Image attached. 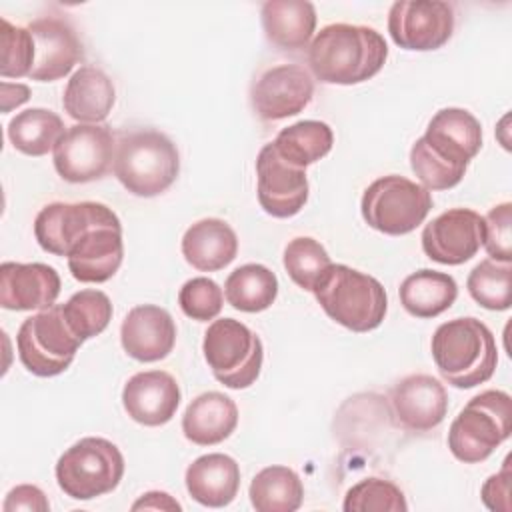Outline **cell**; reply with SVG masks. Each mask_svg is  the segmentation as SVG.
Masks as SVG:
<instances>
[{"instance_id":"cell-1","label":"cell","mask_w":512,"mask_h":512,"mask_svg":"<svg viewBox=\"0 0 512 512\" xmlns=\"http://www.w3.org/2000/svg\"><path fill=\"white\" fill-rule=\"evenodd\" d=\"M482 148V126L464 108L438 110L410 148V168L426 190H450Z\"/></svg>"},{"instance_id":"cell-2","label":"cell","mask_w":512,"mask_h":512,"mask_svg":"<svg viewBox=\"0 0 512 512\" xmlns=\"http://www.w3.org/2000/svg\"><path fill=\"white\" fill-rule=\"evenodd\" d=\"M386 58L388 46L378 30L346 22L320 28L308 48L310 70L324 84L366 82L382 70Z\"/></svg>"},{"instance_id":"cell-3","label":"cell","mask_w":512,"mask_h":512,"mask_svg":"<svg viewBox=\"0 0 512 512\" xmlns=\"http://www.w3.org/2000/svg\"><path fill=\"white\" fill-rule=\"evenodd\" d=\"M440 376L454 388H474L492 378L498 348L492 330L474 316L440 324L430 340Z\"/></svg>"},{"instance_id":"cell-4","label":"cell","mask_w":512,"mask_h":512,"mask_svg":"<svg viewBox=\"0 0 512 512\" xmlns=\"http://www.w3.org/2000/svg\"><path fill=\"white\" fill-rule=\"evenodd\" d=\"M312 292L326 316L352 332L378 328L388 310L384 286L346 264H330Z\"/></svg>"},{"instance_id":"cell-5","label":"cell","mask_w":512,"mask_h":512,"mask_svg":"<svg viewBox=\"0 0 512 512\" xmlns=\"http://www.w3.org/2000/svg\"><path fill=\"white\" fill-rule=\"evenodd\" d=\"M112 168L130 194L152 198L166 192L178 178L180 154L166 134L140 128L120 136Z\"/></svg>"},{"instance_id":"cell-6","label":"cell","mask_w":512,"mask_h":512,"mask_svg":"<svg viewBox=\"0 0 512 512\" xmlns=\"http://www.w3.org/2000/svg\"><path fill=\"white\" fill-rule=\"evenodd\" d=\"M512 434V398L504 390H484L470 398L452 420L448 448L464 464L484 462Z\"/></svg>"},{"instance_id":"cell-7","label":"cell","mask_w":512,"mask_h":512,"mask_svg":"<svg viewBox=\"0 0 512 512\" xmlns=\"http://www.w3.org/2000/svg\"><path fill=\"white\" fill-rule=\"evenodd\" d=\"M54 474L66 496L92 500L116 490L124 476V456L112 440L86 436L58 458Z\"/></svg>"},{"instance_id":"cell-8","label":"cell","mask_w":512,"mask_h":512,"mask_svg":"<svg viewBox=\"0 0 512 512\" xmlns=\"http://www.w3.org/2000/svg\"><path fill=\"white\" fill-rule=\"evenodd\" d=\"M202 352L214 378L226 388H248L260 376L264 360L262 340L240 320H214L204 332Z\"/></svg>"},{"instance_id":"cell-9","label":"cell","mask_w":512,"mask_h":512,"mask_svg":"<svg viewBox=\"0 0 512 512\" xmlns=\"http://www.w3.org/2000/svg\"><path fill=\"white\" fill-rule=\"evenodd\" d=\"M430 208V190L398 174L376 178L360 202L364 222L388 236L410 234L426 220Z\"/></svg>"},{"instance_id":"cell-10","label":"cell","mask_w":512,"mask_h":512,"mask_svg":"<svg viewBox=\"0 0 512 512\" xmlns=\"http://www.w3.org/2000/svg\"><path fill=\"white\" fill-rule=\"evenodd\" d=\"M80 344L82 340L66 324L60 304L28 316L16 334L22 366L40 378L62 374L72 364Z\"/></svg>"},{"instance_id":"cell-11","label":"cell","mask_w":512,"mask_h":512,"mask_svg":"<svg viewBox=\"0 0 512 512\" xmlns=\"http://www.w3.org/2000/svg\"><path fill=\"white\" fill-rule=\"evenodd\" d=\"M116 140L106 124H74L52 150L58 176L70 184H86L106 176L114 164Z\"/></svg>"},{"instance_id":"cell-12","label":"cell","mask_w":512,"mask_h":512,"mask_svg":"<svg viewBox=\"0 0 512 512\" xmlns=\"http://www.w3.org/2000/svg\"><path fill=\"white\" fill-rule=\"evenodd\" d=\"M388 32L404 50H436L454 32V8L442 0H398L388 12Z\"/></svg>"},{"instance_id":"cell-13","label":"cell","mask_w":512,"mask_h":512,"mask_svg":"<svg viewBox=\"0 0 512 512\" xmlns=\"http://www.w3.org/2000/svg\"><path fill=\"white\" fill-rule=\"evenodd\" d=\"M420 240L430 260L460 266L476 256L484 242V216L470 208H450L424 226Z\"/></svg>"},{"instance_id":"cell-14","label":"cell","mask_w":512,"mask_h":512,"mask_svg":"<svg viewBox=\"0 0 512 512\" xmlns=\"http://www.w3.org/2000/svg\"><path fill=\"white\" fill-rule=\"evenodd\" d=\"M308 176L264 144L256 156V196L262 210L274 218H292L308 202Z\"/></svg>"},{"instance_id":"cell-15","label":"cell","mask_w":512,"mask_h":512,"mask_svg":"<svg viewBox=\"0 0 512 512\" xmlns=\"http://www.w3.org/2000/svg\"><path fill=\"white\" fill-rule=\"evenodd\" d=\"M314 96V82L298 64H278L264 70L252 84L250 102L258 118L284 120L302 112Z\"/></svg>"},{"instance_id":"cell-16","label":"cell","mask_w":512,"mask_h":512,"mask_svg":"<svg viewBox=\"0 0 512 512\" xmlns=\"http://www.w3.org/2000/svg\"><path fill=\"white\" fill-rule=\"evenodd\" d=\"M116 218V212L102 202H52L36 214L34 236L42 250L68 256L86 230Z\"/></svg>"},{"instance_id":"cell-17","label":"cell","mask_w":512,"mask_h":512,"mask_svg":"<svg viewBox=\"0 0 512 512\" xmlns=\"http://www.w3.org/2000/svg\"><path fill=\"white\" fill-rule=\"evenodd\" d=\"M34 38L36 58L28 78L54 82L70 74L84 58V46L72 24L58 16H40L26 26Z\"/></svg>"},{"instance_id":"cell-18","label":"cell","mask_w":512,"mask_h":512,"mask_svg":"<svg viewBox=\"0 0 512 512\" xmlns=\"http://www.w3.org/2000/svg\"><path fill=\"white\" fill-rule=\"evenodd\" d=\"M124 258L120 218L100 222L86 230L70 248L66 260L70 274L84 284H102L110 280Z\"/></svg>"},{"instance_id":"cell-19","label":"cell","mask_w":512,"mask_h":512,"mask_svg":"<svg viewBox=\"0 0 512 512\" xmlns=\"http://www.w3.org/2000/svg\"><path fill=\"white\" fill-rule=\"evenodd\" d=\"M390 404L398 424L410 432H430L448 412V392L430 374H410L390 390Z\"/></svg>"},{"instance_id":"cell-20","label":"cell","mask_w":512,"mask_h":512,"mask_svg":"<svg viewBox=\"0 0 512 512\" xmlns=\"http://www.w3.org/2000/svg\"><path fill=\"white\" fill-rule=\"evenodd\" d=\"M58 272L42 262H2L0 306L6 310H46L60 294Z\"/></svg>"},{"instance_id":"cell-21","label":"cell","mask_w":512,"mask_h":512,"mask_svg":"<svg viewBox=\"0 0 512 512\" xmlns=\"http://www.w3.org/2000/svg\"><path fill=\"white\" fill-rule=\"evenodd\" d=\"M124 352L138 362H158L176 344V324L170 312L156 304H140L128 310L120 326Z\"/></svg>"},{"instance_id":"cell-22","label":"cell","mask_w":512,"mask_h":512,"mask_svg":"<svg viewBox=\"0 0 512 512\" xmlns=\"http://www.w3.org/2000/svg\"><path fill=\"white\" fill-rule=\"evenodd\" d=\"M180 404V386L164 370H146L128 378L122 388L126 414L142 426H162L170 422Z\"/></svg>"},{"instance_id":"cell-23","label":"cell","mask_w":512,"mask_h":512,"mask_svg":"<svg viewBox=\"0 0 512 512\" xmlns=\"http://www.w3.org/2000/svg\"><path fill=\"white\" fill-rule=\"evenodd\" d=\"M186 490L202 506L224 508L228 506L240 488L238 462L222 452L198 456L184 474Z\"/></svg>"},{"instance_id":"cell-24","label":"cell","mask_w":512,"mask_h":512,"mask_svg":"<svg viewBox=\"0 0 512 512\" xmlns=\"http://www.w3.org/2000/svg\"><path fill=\"white\" fill-rule=\"evenodd\" d=\"M116 102L110 76L98 66H80L68 80L62 96L64 112L80 124H102Z\"/></svg>"},{"instance_id":"cell-25","label":"cell","mask_w":512,"mask_h":512,"mask_svg":"<svg viewBox=\"0 0 512 512\" xmlns=\"http://www.w3.org/2000/svg\"><path fill=\"white\" fill-rule=\"evenodd\" d=\"M238 254V236L222 218H202L182 236L184 260L200 272H216Z\"/></svg>"},{"instance_id":"cell-26","label":"cell","mask_w":512,"mask_h":512,"mask_svg":"<svg viewBox=\"0 0 512 512\" xmlns=\"http://www.w3.org/2000/svg\"><path fill=\"white\" fill-rule=\"evenodd\" d=\"M238 426L236 402L216 390L196 396L184 410L182 432L186 440L198 446L224 442Z\"/></svg>"},{"instance_id":"cell-27","label":"cell","mask_w":512,"mask_h":512,"mask_svg":"<svg viewBox=\"0 0 512 512\" xmlns=\"http://www.w3.org/2000/svg\"><path fill=\"white\" fill-rule=\"evenodd\" d=\"M260 18L268 42L282 50L304 48L316 28V8L306 0H268Z\"/></svg>"},{"instance_id":"cell-28","label":"cell","mask_w":512,"mask_h":512,"mask_svg":"<svg viewBox=\"0 0 512 512\" xmlns=\"http://www.w3.org/2000/svg\"><path fill=\"white\" fill-rule=\"evenodd\" d=\"M398 296L410 316L436 318L456 302L458 284L446 272L422 268L402 280Z\"/></svg>"},{"instance_id":"cell-29","label":"cell","mask_w":512,"mask_h":512,"mask_svg":"<svg viewBox=\"0 0 512 512\" xmlns=\"http://www.w3.org/2000/svg\"><path fill=\"white\" fill-rule=\"evenodd\" d=\"M270 144L280 158L306 170L332 150L334 134L326 122L300 120L282 128Z\"/></svg>"},{"instance_id":"cell-30","label":"cell","mask_w":512,"mask_h":512,"mask_svg":"<svg viewBox=\"0 0 512 512\" xmlns=\"http://www.w3.org/2000/svg\"><path fill=\"white\" fill-rule=\"evenodd\" d=\"M248 496L258 512H294L302 506L304 484L288 466H266L250 482Z\"/></svg>"},{"instance_id":"cell-31","label":"cell","mask_w":512,"mask_h":512,"mask_svg":"<svg viewBox=\"0 0 512 512\" xmlns=\"http://www.w3.org/2000/svg\"><path fill=\"white\" fill-rule=\"evenodd\" d=\"M224 296L228 304L240 312H262L270 308L278 296V278L264 264H242L228 274Z\"/></svg>"},{"instance_id":"cell-32","label":"cell","mask_w":512,"mask_h":512,"mask_svg":"<svg viewBox=\"0 0 512 512\" xmlns=\"http://www.w3.org/2000/svg\"><path fill=\"white\" fill-rule=\"evenodd\" d=\"M8 140L26 156H44L54 150L66 132L62 118L46 108H28L8 122Z\"/></svg>"},{"instance_id":"cell-33","label":"cell","mask_w":512,"mask_h":512,"mask_svg":"<svg viewBox=\"0 0 512 512\" xmlns=\"http://www.w3.org/2000/svg\"><path fill=\"white\" fill-rule=\"evenodd\" d=\"M474 302L486 310H508L512 304V264L486 258L478 262L466 280Z\"/></svg>"},{"instance_id":"cell-34","label":"cell","mask_w":512,"mask_h":512,"mask_svg":"<svg viewBox=\"0 0 512 512\" xmlns=\"http://www.w3.org/2000/svg\"><path fill=\"white\" fill-rule=\"evenodd\" d=\"M60 306L66 324L82 342L104 332L112 320V302L102 290H80Z\"/></svg>"},{"instance_id":"cell-35","label":"cell","mask_w":512,"mask_h":512,"mask_svg":"<svg viewBox=\"0 0 512 512\" xmlns=\"http://www.w3.org/2000/svg\"><path fill=\"white\" fill-rule=\"evenodd\" d=\"M332 264L326 248L310 238L298 236L292 238L284 248V268L294 284L312 292L324 270Z\"/></svg>"},{"instance_id":"cell-36","label":"cell","mask_w":512,"mask_h":512,"mask_svg":"<svg viewBox=\"0 0 512 512\" xmlns=\"http://www.w3.org/2000/svg\"><path fill=\"white\" fill-rule=\"evenodd\" d=\"M344 512H404L408 510L404 492L390 480L370 476L348 488L342 504Z\"/></svg>"},{"instance_id":"cell-37","label":"cell","mask_w":512,"mask_h":512,"mask_svg":"<svg viewBox=\"0 0 512 512\" xmlns=\"http://www.w3.org/2000/svg\"><path fill=\"white\" fill-rule=\"evenodd\" d=\"M0 44H2V62H0V74L2 78H22L30 76L36 48L34 38L28 28L14 26L6 18L0 20Z\"/></svg>"},{"instance_id":"cell-38","label":"cell","mask_w":512,"mask_h":512,"mask_svg":"<svg viewBox=\"0 0 512 512\" xmlns=\"http://www.w3.org/2000/svg\"><path fill=\"white\" fill-rule=\"evenodd\" d=\"M178 304L188 318L198 322H208L220 314L224 304V294L214 280L206 276H196L182 284L178 292Z\"/></svg>"},{"instance_id":"cell-39","label":"cell","mask_w":512,"mask_h":512,"mask_svg":"<svg viewBox=\"0 0 512 512\" xmlns=\"http://www.w3.org/2000/svg\"><path fill=\"white\" fill-rule=\"evenodd\" d=\"M512 204L502 202L484 216V242L488 256L498 262H512Z\"/></svg>"},{"instance_id":"cell-40","label":"cell","mask_w":512,"mask_h":512,"mask_svg":"<svg viewBox=\"0 0 512 512\" xmlns=\"http://www.w3.org/2000/svg\"><path fill=\"white\" fill-rule=\"evenodd\" d=\"M482 502L492 512H510V458L504 460V466L500 472L488 476V480L482 484L480 490Z\"/></svg>"},{"instance_id":"cell-41","label":"cell","mask_w":512,"mask_h":512,"mask_svg":"<svg viewBox=\"0 0 512 512\" xmlns=\"http://www.w3.org/2000/svg\"><path fill=\"white\" fill-rule=\"evenodd\" d=\"M2 510L4 512H20V510H24V512H48L50 502L38 486L18 484L6 494Z\"/></svg>"},{"instance_id":"cell-42","label":"cell","mask_w":512,"mask_h":512,"mask_svg":"<svg viewBox=\"0 0 512 512\" xmlns=\"http://www.w3.org/2000/svg\"><path fill=\"white\" fill-rule=\"evenodd\" d=\"M132 510H182L180 502L174 500L168 492H160V490H150L146 494H142L132 506Z\"/></svg>"},{"instance_id":"cell-43","label":"cell","mask_w":512,"mask_h":512,"mask_svg":"<svg viewBox=\"0 0 512 512\" xmlns=\"http://www.w3.org/2000/svg\"><path fill=\"white\" fill-rule=\"evenodd\" d=\"M30 88L26 84H8L2 82V112H10L12 108L28 102Z\"/></svg>"}]
</instances>
